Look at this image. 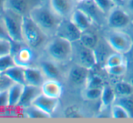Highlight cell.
Segmentation results:
<instances>
[{
  "label": "cell",
  "mask_w": 133,
  "mask_h": 123,
  "mask_svg": "<svg viewBox=\"0 0 133 123\" xmlns=\"http://www.w3.org/2000/svg\"><path fill=\"white\" fill-rule=\"evenodd\" d=\"M42 3V0H6L5 9L11 10L23 17H26L29 15L35 7Z\"/></svg>",
  "instance_id": "11"
},
{
  "label": "cell",
  "mask_w": 133,
  "mask_h": 123,
  "mask_svg": "<svg viewBox=\"0 0 133 123\" xmlns=\"http://www.w3.org/2000/svg\"><path fill=\"white\" fill-rule=\"evenodd\" d=\"M34 106L40 108L42 111L46 113L50 118L53 114L57 111V108L59 106V99H55V98L48 97L41 92L38 96L33 101Z\"/></svg>",
  "instance_id": "14"
},
{
  "label": "cell",
  "mask_w": 133,
  "mask_h": 123,
  "mask_svg": "<svg viewBox=\"0 0 133 123\" xmlns=\"http://www.w3.org/2000/svg\"><path fill=\"white\" fill-rule=\"evenodd\" d=\"M72 60H74V63L76 64L80 65L90 70L98 64V61L96 51L84 47L78 41L73 43Z\"/></svg>",
  "instance_id": "7"
},
{
  "label": "cell",
  "mask_w": 133,
  "mask_h": 123,
  "mask_svg": "<svg viewBox=\"0 0 133 123\" xmlns=\"http://www.w3.org/2000/svg\"><path fill=\"white\" fill-rule=\"evenodd\" d=\"M113 88L115 90L117 98L133 96V86L128 80L117 81L113 85Z\"/></svg>",
  "instance_id": "24"
},
{
  "label": "cell",
  "mask_w": 133,
  "mask_h": 123,
  "mask_svg": "<svg viewBox=\"0 0 133 123\" xmlns=\"http://www.w3.org/2000/svg\"><path fill=\"white\" fill-rule=\"evenodd\" d=\"M23 42L36 51L41 48H44L48 42V37L37 27V25L32 20L29 16L24 17L22 28Z\"/></svg>",
  "instance_id": "3"
},
{
  "label": "cell",
  "mask_w": 133,
  "mask_h": 123,
  "mask_svg": "<svg viewBox=\"0 0 133 123\" xmlns=\"http://www.w3.org/2000/svg\"><path fill=\"white\" fill-rule=\"evenodd\" d=\"M5 3L6 0H0V15H3L5 12Z\"/></svg>",
  "instance_id": "38"
},
{
  "label": "cell",
  "mask_w": 133,
  "mask_h": 123,
  "mask_svg": "<svg viewBox=\"0 0 133 123\" xmlns=\"http://www.w3.org/2000/svg\"><path fill=\"white\" fill-rule=\"evenodd\" d=\"M78 2H83V1H87V0H78Z\"/></svg>",
  "instance_id": "41"
},
{
  "label": "cell",
  "mask_w": 133,
  "mask_h": 123,
  "mask_svg": "<svg viewBox=\"0 0 133 123\" xmlns=\"http://www.w3.org/2000/svg\"><path fill=\"white\" fill-rule=\"evenodd\" d=\"M93 2L99 8L100 11L103 14H105L106 16H108V14L111 10L114 9L117 6H118L113 0H93Z\"/></svg>",
  "instance_id": "30"
},
{
  "label": "cell",
  "mask_w": 133,
  "mask_h": 123,
  "mask_svg": "<svg viewBox=\"0 0 133 123\" xmlns=\"http://www.w3.org/2000/svg\"><path fill=\"white\" fill-rule=\"evenodd\" d=\"M104 85H105V83H104V80L101 76L98 75V74H94V75H89L85 87H89V88H103Z\"/></svg>",
  "instance_id": "32"
},
{
  "label": "cell",
  "mask_w": 133,
  "mask_h": 123,
  "mask_svg": "<svg viewBox=\"0 0 133 123\" xmlns=\"http://www.w3.org/2000/svg\"><path fill=\"white\" fill-rule=\"evenodd\" d=\"M122 7L127 10V12L133 17V0H124Z\"/></svg>",
  "instance_id": "37"
},
{
  "label": "cell",
  "mask_w": 133,
  "mask_h": 123,
  "mask_svg": "<svg viewBox=\"0 0 133 123\" xmlns=\"http://www.w3.org/2000/svg\"><path fill=\"white\" fill-rule=\"evenodd\" d=\"M132 34H133V26H132ZM132 37H133V36H132Z\"/></svg>",
  "instance_id": "42"
},
{
  "label": "cell",
  "mask_w": 133,
  "mask_h": 123,
  "mask_svg": "<svg viewBox=\"0 0 133 123\" xmlns=\"http://www.w3.org/2000/svg\"><path fill=\"white\" fill-rule=\"evenodd\" d=\"M40 88L43 94L55 99H60L63 94L62 82L57 79H46Z\"/></svg>",
  "instance_id": "18"
},
{
  "label": "cell",
  "mask_w": 133,
  "mask_h": 123,
  "mask_svg": "<svg viewBox=\"0 0 133 123\" xmlns=\"http://www.w3.org/2000/svg\"><path fill=\"white\" fill-rule=\"evenodd\" d=\"M106 73L110 77H123L129 71V62H125L123 64L118 65V66L109 67V68H104Z\"/></svg>",
  "instance_id": "28"
},
{
  "label": "cell",
  "mask_w": 133,
  "mask_h": 123,
  "mask_svg": "<svg viewBox=\"0 0 133 123\" xmlns=\"http://www.w3.org/2000/svg\"><path fill=\"white\" fill-rule=\"evenodd\" d=\"M115 3H116L117 5H118V6H122V4H123L124 0H113Z\"/></svg>",
  "instance_id": "40"
},
{
  "label": "cell",
  "mask_w": 133,
  "mask_h": 123,
  "mask_svg": "<svg viewBox=\"0 0 133 123\" xmlns=\"http://www.w3.org/2000/svg\"><path fill=\"white\" fill-rule=\"evenodd\" d=\"M115 102L123 106L127 109V111L129 113L130 118H133V96L117 98Z\"/></svg>",
  "instance_id": "31"
},
{
  "label": "cell",
  "mask_w": 133,
  "mask_h": 123,
  "mask_svg": "<svg viewBox=\"0 0 133 123\" xmlns=\"http://www.w3.org/2000/svg\"><path fill=\"white\" fill-rule=\"evenodd\" d=\"M24 86L25 85L18 84V83H10V85L8 87V101H9L10 108H16L18 106Z\"/></svg>",
  "instance_id": "22"
},
{
  "label": "cell",
  "mask_w": 133,
  "mask_h": 123,
  "mask_svg": "<svg viewBox=\"0 0 133 123\" xmlns=\"http://www.w3.org/2000/svg\"><path fill=\"white\" fill-rule=\"evenodd\" d=\"M78 0H48V6L62 19H68L78 6Z\"/></svg>",
  "instance_id": "10"
},
{
  "label": "cell",
  "mask_w": 133,
  "mask_h": 123,
  "mask_svg": "<svg viewBox=\"0 0 133 123\" xmlns=\"http://www.w3.org/2000/svg\"><path fill=\"white\" fill-rule=\"evenodd\" d=\"M117 99L116 93H115V90L113 88V86L110 85H104L103 89H102V94L101 98L99 99V110L108 109V108H110V107L112 106L115 103Z\"/></svg>",
  "instance_id": "20"
},
{
  "label": "cell",
  "mask_w": 133,
  "mask_h": 123,
  "mask_svg": "<svg viewBox=\"0 0 133 123\" xmlns=\"http://www.w3.org/2000/svg\"><path fill=\"white\" fill-rule=\"evenodd\" d=\"M82 33L70 20L69 18L68 19H63L61 22L60 26H59L57 32V36L62 37L66 38V40L70 41L71 43L78 42L80 39Z\"/></svg>",
  "instance_id": "13"
},
{
  "label": "cell",
  "mask_w": 133,
  "mask_h": 123,
  "mask_svg": "<svg viewBox=\"0 0 133 123\" xmlns=\"http://www.w3.org/2000/svg\"><path fill=\"white\" fill-rule=\"evenodd\" d=\"M78 42L81 45H83L84 47H86V48L96 50V48H98V44H99V38H98L97 34L93 33L89 29L82 33Z\"/></svg>",
  "instance_id": "23"
},
{
  "label": "cell",
  "mask_w": 133,
  "mask_h": 123,
  "mask_svg": "<svg viewBox=\"0 0 133 123\" xmlns=\"http://www.w3.org/2000/svg\"><path fill=\"white\" fill-rule=\"evenodd\" d=\"M9 108V101H8V88H0V110H4Z\"/></svg>",
  "instance_id": "35"
},
{
  "label": "cell",
  "mask_w": 133,
  "mask_h": 123,
  "mask_svg": "<svg viewBox=\"0 0 133 123\" xmlns=\"http://www.w3.org/2000/svg\"><path fill=\"white\" fill-rule=\"evenodd\" d=\"M89 75H90V69L74 63V65L71 66L68 70L66 80L69 81L71 86L75 88H78L81 86H83L84 88Z\"/></svg>",
  "instance_id": "9"
},
{
  "label": "cell",
  "mask_w": 133,
  "mask_h": 123,
  "mask_svg": "<svg viewBox=\"0 0 133 123\" xmlns=\"http://www.w3.org/2000/svg\"><path fill=\"white\" fill-rule=\"evenodd\" d=\"M125 62H128V59L126 55L118 52L112 51L106 59L104 62V68H109V67L118 66V65L123 64Z\"/></svg>",
  "instance_id": "26"
},
{
  "label": "cell",
  "mask_w": 133,
  "mask_h": 123,
  "mask_svg": "<svg viewBox=\"0 0 133 123\" xmlns=\"http://www.w3.org/2000/svg\"><path fill=\"white\" fill-rule=\"evenodd\" d=\"M37 67L40 68L42 72L44 73L46 79H57L62 80L63 74L60 69V66L58 63L55 62L52 59L46 57L45 59H41L37 62Z\"/></svg>",
  "instance_id": "12"
},
{
  "label": "cell",
  "mask_w": 133,
  "mask_h": 123,
  "mask_svg": "<svg viewBox=\"0 0 133 123\" xmlns=\"http://www.w3.org/2000/svg\"><path fill=\"white\" fill-rule=\"evenodd\" d=\"M15 64L23 68L33 66L35 59V50L32 49L25 43H18L12 41V52Z\"/></svg>",
  "instance_id": "8"
},
{
  "label": "cell",
  "mask_w": 133,
  "mask_h": 123,
  "mask_svg": "<svg viewBox=\"0 0 133 123\" xmlns=\"http://www.w3.org/2000/svg\"><path fill=\"white\" fill-rule=\"evenodd\" d=\"M106 26L110 29L128 31L133 26V17L122 6H117L108 14Z\"/></svg>",
  "instance_id": "5"
},
{
  "label": "cell",
  "mask_w": 133,
  "mask_h": 123,
  "mask_svg": "<svg viewBox=\"0 0 133 123\" xmlns=\"http://www.w3.org/2000/svg\"><path fill=\"white\" fill-rule=\"evenodd\" d=\"M44 73L37 66H30L25 68V85L40 88L46 80Z\"/></svg>",
  "instance_id": "17"
},
{
  "label": "cell",
  "mask_w": 133,
  "mask_h": 123,
  "mask_svg": "<svg viewBox=\"0 0 133 123\" xmlns=\"http://www.w3.org/2000/svg\"><path fill=\"white\" fill-rule=\"evenodd\" d=\"M69 20L81 32L89 30L91 27L94 25L92 19L89 17V16L79 8H77L75 9V11L73 12L72 15L69 17Z\"/></svg>",
  "instance_id": "16"
},
{
  "label": "cell",
  "mask_w": 133,
  "mask_h": 123,
  "mask_svg": "<svg viewBox=\"0 0 133 123\" xmlns=\"http://www.w3.org/2000/svg\"><path fill=\"white\" fill-rule=\"evenodd\" d=\"M104 40L112 51L127 55L133 47V37L125 30L108 28L104 32Z\"/></svg>",
  "instance_id": "4"
},
{
  "label": "cell",
  "mask_w": 133,
  "mask_h": 123,
  "mask_svg": "<svg viewBox=\"0 0 133 123\" xmlns=\"http://www.w3.org/2000/svg\"><path fill=\"white\" fill-rule=\"evenodd\" d=\"M28 16L48 38L57 35V29L63 20L51 9L48 4L45 5L43 3L35 7Z\"/></svg>",
  "instance_id": "1"
},
{
  "label": "cell",
  "mask_w": 133,
  "mask_h": 123,
  "mask_svg": "<svg viewBox=\"0 0 133 123\" xmlns=\"http://www.w3.org/2000/svg\"><path fill=\"white\" fill-rule=\"evenodd\" d=\"M110 117L113 119H129L130 115L123 106L115 102L110 107Z\"/></svg>",
  "instance_id": "29"
},
{
  "label": "cell",
  "mask_w": 133,
  "mask_h": 123,
  "mask_svg": "<svg viewBox=\"0 0 133 123\" xmlns=\"http://www.w3.org/2000/svg\"><path fill=\"white\" fill-rule=\"evenodd\" d=\"M12 52V40L0 37V57L9 55Z\"/></svg>",
  "instance_id": "34"
},
{
  "label": "cell",
  "mask_w": 133,
  "mask_h": 123,
  "mask_svg": "<svg viewBox=\"0 0 133 123\" xmlns=\"http://www.w3.org/2000/svg\"><path fill=\"white\" fill-rule=\"evenodd\" d=\"M22 109V114L25 115V117L30 118V119H48L50 118L46 113L40 109V108H37L34 105H30L28 107H26Z\"/></svg>",
  "instance_id": "27"
},
{
  "label": "cell",
  "mask_w": 133,
  "mask_h": 123,
  "mask_svg": "<svg viewBox=\"0 0 133 123\" xmlns=\"http://www.w3.org/2000/svg\"><path fill=\"white\" fill-rule=\"evenodd\" d=\"M0 37H2V38H9V36L8 34V31H6V25H5L4 22V18H3V16L0 15ZM11 40V39H10Z\"/></svg>",
  "instance_id": "36"
},
{
  "label": "cell",
  "mask_w": 133,
  "mask_h": 123,
  "mask_svg": "<svg viewBox=\"0 0 133 123\" xmlns=\"http://www.w3.org/2000/svg\"><path fill=\"white\" fill-rule=\"evenodd\" d=\"M126 56H129V57H127L128 61L130 60L131 62H132V64H133V47H132V48L130 49V51H129Z\"/></svg>",
  "instance_id": "39"
},
{
  "label": "cell",
  "mask_w": 133,
  "mask_h": 123,
  "mask_svg": "<svg viewBox=\"0 0 133 123\" xmlns=\"http://www.w3.org/2000/svg\"><path fill=\"white\" fill-rule=\"evenodd\" d=\"M103 88H89L85 87L81 91V97L87 101H99Z\"/></svg>",
  "instance_id": "25"
},
{
  "label": "cell",
  "mask_w": 133,
  "mask_h": 123,
  "mask_svg": "<svg viewBox=\"0 0 133 123\" xmlns=\"http://www.w3.org/2000/svg\"><path fill=\"white\" fill-rule=\"evenodd\" d=\"M3 77L8 79L12 83H18V84L25 85V68L17 65H14L10 68L1 74Z\"/></svg>",
  "instance_id": "21"
},
{
  "label": "cell",
  "mask_w": 133,
  "mask_h": 123,
  "mask_svg": "<svg viewBox=\"0 0 133 123\" xmlns=\"http://www.w3.org/2000/svg\"><path fill=\"white\" fill-rule=\"evenodd\" d=\"M78 8H81L89 16V17L92 19L94 25H99V26L106 25L107 16L100 11L99 8L93 2V0H87V1L79 2Z\"/></svg>",
  "instance_id": "15"
},
{
  "label": "cell",
  "mask_w": 133,
  "mask_h": 123,
  "mask_svg": "<svg viewBox=\"0 0 133 123\" xmlns=\"http://www.w3.org/2000/svg\"><path fill=\"white\" fill-rule=\"evenodd\" d=\"M43 50L48 59L59 65H65L72 60L73 43L59 36L48 38Z\"/></svg>",
  "instance_id": "2"
},
{
  "label": "cell",
  "mask_w": 133,
  "mask_h": 123,
  "mask_svg": "<svg viewBox=\"0 0 133 123\" xmlns=\"http://www.w3.org/2000/svg\"><path fill=\"white\" fill-rule=\"evenodd\" d=\"M2 16L9 38L14 42L24 43L22 38V28L24 17L8 9H5V12Z\"/></svg>",
  "instance_id": "6"
},
{
  "label": "cell",
  "mask_w": 133,
  "mask_h": 123,
  "mask_svg": "<svg viewBox=\"0 0 133 123\" xmlns=\"http://www.w3.org/2000/svg\"><path fill=\"white\" fill-rule=\"evenodd\" d=\"M14 65L16 64H15V61H14L13 56L11 54L4 56V57H0V75L4 73L8 68L13 67Z\"/></svg>",
  "instance_id": "33"
},
{
  "label": "cell",
  "mask_w": 133,
  "mask_h": 123,
  "mask_svg": "<svg viewBox=\"0 0 133 123\" xmlns=\"http://www.w3.org/2000/svg\"><path fill=\"white\" fill-rule=\"evenodd\" d=\"M41 93V88L38 87L29 86V85H25L23 93L21 96L20 101L17 106L19 108H24L33 104V101Z\"/></svg>",
  "instance_id": "19"
}]
</instances>
